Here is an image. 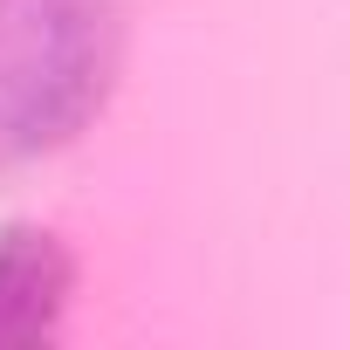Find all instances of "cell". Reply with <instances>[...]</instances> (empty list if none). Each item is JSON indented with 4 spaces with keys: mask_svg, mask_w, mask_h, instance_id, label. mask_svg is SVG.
Masks as SVG:
<instances>
[{
    "mask_svg": "<svg viewBox=\"0 0 350 350\" xmlns=\"http://www.w3.org/2000/svg\"><path fill=\"white\" fill-rule=\"evenodd\" d=\"M76 295V254L55 227L0 234V350H35L62 329Z\"/></svg>",
    "mask_w": 350,
    "mask_h": 350,
    "instance_id": "obj_2",
    "label": "cell"
},
{
    "mask_svg": "<svg viewBox=\"0 0 350 350\" xmlns=\"http://www.w3.org/2000/svg\"><path fill=\"white\" fill-rule=\"evenodd\" d=\"M124 76L117 0H0V144L62 151Z\"/></svg>",
    "mask_w": 350,
    "mask_h": 350,
    "instance_id": "obj_1",
    "label": "cell"
}]
</instances>
